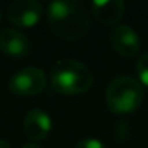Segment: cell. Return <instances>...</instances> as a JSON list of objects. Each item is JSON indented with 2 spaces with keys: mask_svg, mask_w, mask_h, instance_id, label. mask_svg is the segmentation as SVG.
I'll return each instance as SVG.
<instances>
[{
  "mask_svg": "<svg viewBox=\"0 0 148 148\" xmlns=\"http://www.w3.org/2000/svg\"><path fill=\"white\" fill-rule=\"evenodd\" d=\"M49 29L65 41H77L90 29V16L86 6L77 0H55L47 10Z\"/></svg>",
  "mask_w": 148,
  "mask_h": 148,
  "instance_id": "cell-1",
  "label": "cell"
},
{
  "mask_svg": "<svg viewBox=\"0 0 148 148\" xmlns=\"http://www.w3.org/2000/svg\"><path fill=\"white\" fill-rule=\"evenodd\" d=\"M51 84L61 95H82L92 87L93 74L83 62L64 58L51 70Z\"/></svg>",
  "mask_w": 148,
  "mask_h": 148,
  "instance_id": "cell-2",
  "label": "cell"
},
{
  "mask_svg": "<svg viewBox=\"0 0 148 148\" xmlns=\"http://www.w3.org/2000/svg\"><path fill=\"white\" fill-rule=\"evenodd\" d=\"M144 99L141 83L128 76L115 77L106 90L108 108L118 115L131 113L139 108Z\"/></svg>",
  "mask_w": 148,
  "mask_h": 148,
  "instance_id": "cell-3",
  "label": "cell"
},
{
  "mask_svg": "<svg viewBox=\"0 0 148 148\" xmlns=\"http://www.w3.org/2000/svg\"><path fill=\"white\" fill-rule=\"evenodd\" d=\"M9 90L16 96H36L47 86V76L39 67H26L9 79Z\"/></svg>",
  "mask_w": 148,
  "mask_h": 148,
  "instance_id": "cell-4",
  "label": "cell"
},
{
  "mask_svg": "<svg viewBox=\"0 0 148 148\" xmlns=\"http://www.w3.org/2000/svg\"><path fill=\"white\" fill-rule=\"evenodd\" d=\"M42 18V5L36 0H15L8 6V19L21 28L35 26Z\"/></svg>",
  "mask_w": 148,
  "mask_h": 148,
  "instance_id": "cell-5",
  "label": "cell"
},
{
  "mask_svg": "<svg viewBox=\"0 0 148 148\" xmlns=\"http://www.w3.org/2000/svg\"><path fill=\"white\" fill-rule=\"evenodd\" d=\"M110 44L123 57H135L141 48L138 34L128 25H116L110 32Z\"/></svg>",
  "mask_w": 148,
  "mask_h": 148,
  "instance_id": "cell-6",
  "label": "cell"
},
{
  "mask_svg": "<svg viewBox=\"0 0 148 148\" xmlns=\"http://www.w3.org/2000/svg\"><path fill=\"white\" fill-rule=\"evenodd\" d=\"M51 128H52V122L49 115L41 109L29 110L23 119V131L31 141L45 139L51 132Z\"/></svg>",
  "mask_w": 148,
  "mask_h": 148,
  "instance_id": "cell-7",
  "label": "cell"
},
{
  "mask_svg": "<svg viewBox=\"0 0 148 148\" xmlns=\"http://www.w3.org/2000/svg\"><path fill=\"white\" fill-rule=\"evenodd\" d=\"M28 38L16 29H5L0 34V51L9 57H23L29 52Z\"/></svg>",
  "mask_w": 148,
  "mask_h": 148,
  "instance_id": "cell-8",
  "label": "cell"
},
{
  "mask_svg": "<svg viewBox=\"0 0 148 148\" xmlns=\"http://www.w3.org/2000/svg\"><path fill=\"white\" fill-rule=\"evenodd\" d=\"M92 10L100 23L116 26L125 13V5L121 0H102L92 3Z\"/></svg>",
  "mask_w": 148,
  "mask_h": 148,
  "instance_id": "cell-9",
  "label": "cell"
},
{
  "mask_svg": "<svg viewBox=\"0 0 148 148\" xmlns=\"http://www.w3.org/2000/svg\"><path fill=\"white\" fill-rule=\"evenodd\" d=\"M136 73L138 79L142 84L148 87V54H142L136 61Z\"/></svg>",
  "mask_w": 148,
  "mask_h": 148,
  "instance_id": "cell-10",
  "label": "cell"
},
{
  "mask_svg": "<svg viewBox=\"0 0 148 148\" xmlns=\"http://www.w3.org/2000/svg\"><path fill=\"white\" fill-rule=\"evenodd\" d=\"M76 148H106L97 138H83L77 142Z\"/></svg>",
  "mask_w": 148,
  "mask_h": 148,
  "instance_id": "cell-11",
  "label": "cell"
},
{
  "mask_svg": "<svg viewBox=\"0 0 148 148\" xmlns=\"http://www.w3.org/2000/svg\"><path fill=\"white\" fill-rule=\"evenodd\" d=\"M0 148H12V147L6 139H0Z\"/></svg>",
  "mask_w": 148,
  "mask_h": 148,
  "instance_id": "cell-12",
  "label": "cell"
},
{
  "mask_svg": "<svg viewBox=\"0 0 148 148\" xmlns=\"http://www.w3.org/2000/svg\"><path fill=\"white\" fill-rule=\"evenodd\" d=\"M22 148H41V147L36 145V144H28V145H25V147H22Z\"/></svg>",
  "mask_w": 148,
  "mask_h": 148,
  "instance_id": "cell-13",
  "label": "cell"
},
{
  "mask_svg": "<svg viewBox=\"0 0 148 148\" xmlns=\"http://www.w3.org/2000/svg\"><path fill=\"white\" fill-rule=\"evenodd\" d=\"M2 18H3V13H2V10H0V22H2Z\"/></svg>",
  "mask_w": 148,
  "mask_h": 148,
  "instance_id": "cell-14",
  "label": "cell"
}]
</instances>
